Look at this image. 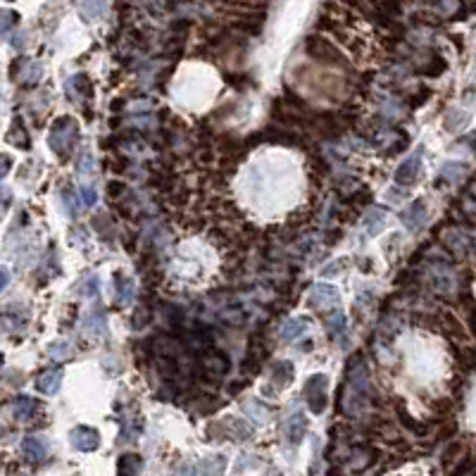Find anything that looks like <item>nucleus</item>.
I'll return each instance as SVG.
<instances>
[{"label":"nucleus","mask_w":476,"mask_h":476,"mask_svg":"<svg viewBox=\"0 0 476 476\" xmlns=\"http://www.w3.org/2000/svg\"><path fill=\"white\" fill-rule=\"evenodd\" d=\"M372 398V386H369V372L364 353H353L345 362L343 386H340V412L348 417H360L367 410Z\"/></svg>","instance_id":"f257e3e1"},{"label":"nucleus","mask_w":476,"mask_h":476,"mask_svg":"<svg viewBox=\"0 0 476 476\" xmlns=\"http://www.w3.org/2000/svg\"><path fill=\"white\" fill-rule=\"evenodd\" d=\"M79 141V122L74 117H60L50 127L48 143L53 148V153H58V158L67 160L72 155L74 145Z\"/></svg>","instance_id":"f03ea898"},{"label":"nucleus","mask_w":476,"mask_h":476,"mask_svg":"<svg viewBox=\"0 0 476 476\" xmlns=\"http://www.w3.org/2000/svg\"><path fill=\"white\" fill-rule=\"evenodd\" d=\"M305 53L312 60H317V62L331 64V67H348V60L343 58V53L329 38L317 36V34L305 38Z\"/></svg>","instance_id":"7ed1b4c3"},{"label":"nucleus","mask_w":476,"mask_h":476,"mask_svg":"<svg viewBox=\"0 0 476 476\" xmlns=\"http://www.w3.org/2000/svg\"><path fill=\"white\" fill-rule=\"evenodd\" d=\"M229 367H231L229 355L210 345L208 350H203V360H200V364H198V374L203 381H217L229 372Z\"/></svg>","instance_id":"20e7f679"},{"label":"nucleus","mask_w":476,"mask_h":476,"mask_svg":"<svg viewBox=\"0 0 476 476\" xmlns=\"http://www.w3.org/2000/svg\"><path fill=\"white\" fill-rule=\"evenodd\" d=\"M327 374H312L305 384V400H308V408L312 414H322L329 405L327 398Z\"/></svg>","instance_id":"39448f33"},{"label":"nucleus","mask_w":476,"mask_h":476,"mask_svg":"<svg viewBox=\"0 0 476 476\" xmlns=\"http://www.w3.org/2000/svg\"><path fill=\"white\" fill-rule=\"evenodd\" d=\"M340 295L334 286L329 284H314L308 293V308L317 310V312H324V310H334L338 308Z\"/></svg>","instance_id":"423d86ee"},{"label":"nucleus","mask_w":476,"mask_h":476,"mask_svg":"<svg viewBox=\"0 0 476 476\" xmlns=\"http://www.w3.org/2000/svg\"><path fill=\"white\" fill-rule=\"evenodd\" d=\"M419 174H422V153L403 160V164L395 169V181L400 186H412V184H417Z\"/></svg>","instance_id":"0eeeda50"},{"label":"nucleus","mask_w":476,"mask_h":476,"mask_svg":"<svg viewBox=\"0 0 476 476\" xmlns=\"http://www.w3.org/2000/svg\"><path fill=\"white\" fill-rule=\"evenodd\" d=\"M69 440H72L74 448L82 450V453H93L100 445V434L91 427H74L69 431Z\"/></svg>","instance_id":"6e6552de"},{"label":"nucleus","mask_w":476,"mask_h":476,"mask_svg":"<svg viewBox=\"0 0 476 476\" xmlns=\"http://www.w3.org/2000/svg\"><path fill=\"white\" fill-rule=\"evenodd\" d=\"M22 453L29 462H43L48 458V443L43 438H36V436H29L22 443Z\"/></svg>","instance_id":"1a4fd4ad"},{"label":"nucleus","mask_w":476,"mask_h":476,"mask_svg":"<svg viewBox=\"0 0 476 476\" xmlns=\"http://www.w3.org/2000/svg\"><path fill=\"white\" fill-rule=\"evenodd\" d=\"M60 384H62V369H46V372L38 374L36 379V388L41 390L43 395H55L60 390Z\"/></svg>","instance_id":"9d476101"},{"label":"nucleus","mask_w":476,"mask_h":476,"mask_svg":"<svg viewBox=\"0 0 476 476\" xmlns=\"http://www.w3.org/2000/svg\"><path fill=\"white\" fill-rule=\"evenodd\" d=\"M424 210H427V208H424L422 200H414L408 210H403V212H400V219H403V224L410 229V231H417V229L424 224V217H427V214H424Z\"/></svg>","instance_id":"9b49d317"},{"label":"nucleus","mask_w":476,"mask_h":476,"mask_svg":"<svg viewBox=\"0 0 476 476\" xmlns=\"http://www.w3.org/2000/svg\"><path fill=\"white\" fill-rule=\"evenodd\" d=\"M136 295V288H134V281L129 277H124L122 272L114 274V300L119 305H129Z\"/></svg>","instance_id":"f8f14e48"},{"label":"nucleus","mask_w":476,"mask_h":476,"mask_svg":"<svg viewBox=\"0 0 476 476\" xmlns=\"http://www.w3.org/2000/svg\"><path fill=\"white\" fill-rule=\"evenodd\" d=\"M38 412H41V405L34 398H29V395H22V398L14 400V417H17L19 422H29V419H34Z\"/></svg>","instance_id":"ddd939ff"},{"label":"nucleus","mask_w":476,"mask_h":476,"mask_svg":"<svg viewBox=\"0 0 476 476\" xmlns=\"http://www.w3.org/2000/svg\"><path fill=\"white\" fill-rule=\"evenodd\" d=\"M269 377H272V381L277 386H290V381H293L295 377V367L293 362H288V360H281V362H274L272 369H269Z\"/></svg>","instance_id":"4468645a"},{"label":"nucleus","mask_w":476,"mask_h":476,"mask_svg":"<svg viewBox=\"0 0 476 476\" xmlns=\"http://www.w3.org/2000/svg\"><path fill=\"white\" fill-rule=\"evenodd\" d=\"M286 431H288V440L293 445L303 443V438L308 436V419H305V414L295 412L293 417L288 419V427H286Z\"/></svg>","instance_id":"2eb2a0df"},{"label":"nucleus","mask_w":476,"mask_h":476,"mask_svg":"<svg viewBox=\"0 0 476 476\" xmlns=\"http://www.w3.org/2000/svg\"><path fill=\"white\" fill-rule=\"evenodd\" d=\"M77 10L86 22H95L105 14L108 5H105V0H77Z\"/></svg>","instance_id":"dca6fc26"},{"label":"nucleus","mask_w":476,"mask_h":476,"mask_svg":"<svg viewBox=\"0 0 476 476\" xmlns=\"http://www.w3.org/2000/svg\"><path fill=\"white\" fill-rule=\"evenodd\" d=\"M260 141H269V143H281V145H298V136L288 129H279V127H272L267 129L264 134H258Z\"/></svg>","instance_id":"f3484780"},{"label":"nucleus","mask_w":476,"mask_h":476,"mask_svg":"<svg viewBox=\"0 0 476 476\" xmlns=\"http://www.w3.org/2000/svg\"><path fill=\"white\" fill-rule=\"evenodd\" d=\"M69 93H72L74 98L88 100V98L93 95V84H91V79H88L86 74H74V77L69 79Z\"/></svg>","instance_id":"a211bd4d"},{"label":"nucleus","mask_w":476,"mask_h":476,"mask_svg":"<svg viewBox=\"0 0 476 476\" xmlns=\"http://www.w3.org/2000/svg\"><path fill=\"white\" fill-rule=\"evenodd\" d=\"M308 327H310V319L308 317H293V319H288V322L284 324V329H281V338L284 340L300 338V336L308 331Z\"/></svg>","instance_id":"6ab92c4d"},{"label":"nucleus","mask_w":476,"mask_h":476,"mask_svg":"<svg viewBox=\"0 0 476 476\" xmlns=\"http://www.w3.org/2000/svg\"><path fill=\"white\" fill-rule=\"evenodd\" d=\"M8 141L12 145H17V148H24V150H29V145H32V141H29V134H27V127H24V122L19 117H14L12 127H10Z\"/></svg>","instance_id":"aec40b11"},{"label":"nucleus","mask_w":476,"mask_h":476,"mask_svg":"<svg viewBox=\"0 0 476 476\" xmlns=\"http://www.w3.org/2000/svg\"><path fill=\"white\" fill-rule=\"evenodd\" d=\"M117 472L119 474H138V472H143L141 455H136V453L122 455V458H119V462H117Z\"/></svg>","instance_id":"412c9836"},{"label":"nucleus","mask_w":476,"mask_h":476,"mask_svg":"<svg viewBox=\"0 0 476 476\" xmlns=\"http://www.w3.org/2000/svg\"><path fill=\"white\" fill-rule=\"evenodd\" d=\"M395 410H398V417H400V422H403V427H405V429H410V431H412V434L424 436V434H427V431H429L427 424H419L417 419H414L412 414L408 412V408H405V405H398V408H395Z\"/></svg>","instance_id":"4be33fe9"},{"label":"nucleus","mask_w":476,"mask_h":476,"mask_svg":"<svg viewBox=\"0 0 476 476\" xmlns=\"http://www.w3.org/2000/svg\"><path fill=\"white\" fill-rule=\"evenodd\" d=\"M384 210H369L367 214H364V227H367V231L372 234V236H377V234L381 231V227H384Z\"/></svg>","instance_id":"5701e85b"},{"label":"nucleus","mask_w":476,"mask_h":476,"mask_svg":"<svg viewBox=\"0 0 476 476\" xmlns=\"http://www.w3.org/2000/svg\"><path fill=\"white\" fill-rule=\"evenodd\" d=\"M377 10L384 17L398 19V17H403V0H381Z\"/></svg>","instance_id":"b1692460"},{"label":"nucleus","mask_w":476,"mask_h":476,"mask_svg":"<svg viewBox=\"0 0 476 476\" xmlns=\"http://www.w3.org/2000/svg\"><path fill=\"white\" fill-rule=\"evenodd\" d=\"M19 22V14L14 10H0V38L8 36Z\"/></svg>","instance_id":"393cba45"},{"label":"nucleus","mask_w":476,"mask_h":476,"mask_svg":"<svg viewBox=\"0 0 476 476\" xmlns=\"http://www.w3.org/2000/svg\"><path fill=\"white\" fill-rule=\"evenodd\" d=\"M327 331H329V336H334V338L340 334H345V314L343 312L336 310L331 317H327Z\"/></svg>","instance_id":"a878e982"},{"label":"nucleus","mask_w":476,"mask_h":476,"mask_svg":"<svg viewBox=\"0 0 476 476\" xmlns=\"http://www.w3.org/2000/svg\"><path fill=\"white\" fill-rule=\"evenodd\" d=\"M86 327L93 334H105V310H93L91 317L86 319Z\"/></svg>","instance_id":"bb28decb"},{"label":"nucleus","mask_w":476,"mask_h":476,"mask_svg":"<svg viewBox=\"0 0 476 476\" xmlns=\"http://www.w3.org/2000/svg\"><path fill=\"white\" fill-rule=\"evenodd\" d=\"M445 72V62L443 58H438V55H434V60H431V64H427V67H422V74L424 77H438V74Z\"/></svg>","instance_id":"cd10ccee"},{"label":"nucleus","mask_w":476,"mask_h":476,"mask_svg":"<svg viewBox=\"0 0 476 476\" xmlns=\"http://www.w3.org/2000/svg\"><path fill=\"white\" fill-rule=\"evenodd\" d=\"M79 200H82L84 208H93V205L98 203V190L93 186H82L79 188Z\"/></svg>","instance_id":"c85d7f7f"},{"label":"nucleus","mask_w":476,"mask_h":476,"mask_svg":"<svg viewBox=\"0 0 476 476\" xmlns=\"http://www.w3.org/2000/svg\"><path fill=\"white\" fill-rule=\"evenodd\" d=\"M150 317H153V312H150L148 305H141V308H136V314H134V329H143L145 324L150 322Z\"/></svg>","instance_id":"c756f323"},{"label":"nucleus","mask_w":476,"mask_h":476,"mask_svg":"<svg viewBox=\"0 0 476 476\" xmlns=\"http://www.w3.org/2000/svg\"><path fill=\"white\" fill-rule=\"evenodd\" d=\"M69 355H72V350L67 348V343H53V345H50V358H53V360H60V362H62V360H67Z\"/></svg>","instance_id":"7c9ffc66"},{"label":"nucleus","mask_w":476,"mask_h":476,"mask_svg":"<svg viewBox=\"0 0 476 476\" xmlns=\"http://www.w3.org/2000/svg\"><path fill=\"white\" fill-rule=\"evenodd\" d=\"M82 295H100V281L98 277H86V281L82 284Z\"/></svg>","instance_id":"2f4dec72"},{"label":"nucleus","mask_w":476,"mask_h":476,"mask_svg":"<svg viewBox=\"0 0 476 476\" xmlns=\"http://www.w3.org/2000/svg\"><path fill=\"white\" fill-rule=\"evenodd\" d=\"M312 219V210H298L295 214H290L288 224L290 227H303L305 222H310Z\"/></svg>","instance_id":"473e14b6"},{"label":"nucleus","mask_w":476,"mask_h":476,"mask_svg":"<svg viewBox=\"0 0 476 476\" xmlns=\"http://www.w3.org/2000/svg\"><path fill=\"white\" fill-rule=\"evenodd\" d=\"M127 184H122V181H110L108 184V193H110V198L112 200H119V198H124L127 195Z\"/></svg>","instance_id":"72a5a7b5"},{"label":"nucleus","mask_w":476,"mask_h":476,"mask_svg":"<svg viewBox=\"0 0 476 476\" xmlns=\"http://www.w3.org/2000/svg\"><path fill=\"white\" fill-rule=\"evenodd\" d=\"M460 450H462V443H460V440H455L450 448H445V453H443V467L445 469L450 467V462H453L455 455H460Z\"/></svg>","instance_id":"f704fd0d"},{"label":"nucleus","mask_w":476,"mask_h":476,"mask_svg":"<svg viewBox=\"0 0 476 476\" xmlns=\"http://www.w3.org/2000/svg\"><path fill=\"white\" fill-rule=\"evenodd\" d=\"M10 205H12V193H10V190H0V219L5 217Z\"/></svg>","instance_id":"c9c22d12"},{"label":"nucleus","mask_w":476,"mask_h":476,"mask_svg":"<svg viewBox=\"0 0 476 476\" xmlns=\"http://www.w3.org/2000/svg\"><path fill=\"white\" fill-rule=\"evenodd\" d=\"M429 95H431L429 88H422V91H417V93H414V100H410V108H417V105L427 103Z\"/></svg>","instance_id":"e433bc0d"},{"label":"nucleus","mask_w":476,"mask_h":476,"mask_svg":"<svg viewBox=\"0 0 476 476\" xmlns=\"http://www.w3.org/2000/svg\"><path fill=\"white\" fill-rule=\"evenodd\" d=\"M10 167H12V158H10V155H0V181H3V177L10 172Z\"/></svg>","instance_id":"4c0bfd02"},{"label":"nucleus","mask_w":476,"mask_h":476,"mask_svg":"<svg viewBox=\"0 0 476 476\" xmlns=\"http://www.w3.org/2000/svg\"><path fill=\"white\" fill-rule=\"evenodd\" d=\"M472 469H474V458L472 455H467V458H464V464L455 469V474H472Z\"/></svg>","instance_id":"58836bf2"},{"label":"nucleus","mask_w":476,"mask_h":476,"mask_svg":"<svg viewBox=\"0 0 476 476\" xmlns=\"http://www.w3.org/2000/svg\"><path fill=\"white\" fill-rule=\"evenodd\" d=\"M112 167H114V172H117V174H122L124 169L129 167V160H127V158H117V160H112Z\"/></svg>","instance_id":"ea45409f"},{"label":"nucleus","mask_w":476,"mask_h":476,"mask_svg":"<svg viewBox=\"0 0 476 476\" xmlns=\"http://www.w3.org/2000/svg\"><path fill=\"white\" fill-rule=\"evenodd\" d=\"M345 262V260H338V262H334V264H329V267L327 269H324V277H336V274H338L340 272V264H343Z\"/></svg>","instance_id":"a19ab883"},{"label":"nucleus","mask_w":476,"mask_h":476,"mask_svg":"<svg viewBox=\"0 0 476 476\" xmlns=\"http://www.w3.org/2000/svg\"><path fill=\"white\" fill-rule=\"evenodd\" d=\"M8 284H10V272L5 267H0V290L8 288Z\"/></svg>","instance_id":"79ce46f5"},{"label":"nucleus","mask_w":476,"mask_h":476,"mask_svg":"<svg viewBox=\"0 0 476 476\" xmlns=\"http://www.w3.org/2000/svg\"><path fill=\"white\" fill-rule=\"evenodd\" d=\"M340 3L350 5V8H362V0H340Z\"/></svg>","instance_id":"37998d69"},{"label":"nucleus","mask_w":476,"mask_h":476,"mask_svg":"<svg viewBox=\"0 0 476 476\" xmlns=\"http://www.w3.org/2000/svg\"><path fill=\"white\" fill-rule=\"evenodd\" d=\"M312 340H305V343L303 345H300V350H303V353H310V350H312Z\"/></svg>","instance_id":"c03bdc74"},{"label":"nucleus","mask_w":476,"mask_h":476,"mask_svg":"<svg viewBox=\"0 0 476 476\" xmlns=\"http://www.w3.org/2000/svg\"><path fill=\"white\" fill-rule=\"evenodd\" d=\"M250 3H267V0H250Z\"/></svg>","instance_id":"a18cd8bd"}]
</instances>
